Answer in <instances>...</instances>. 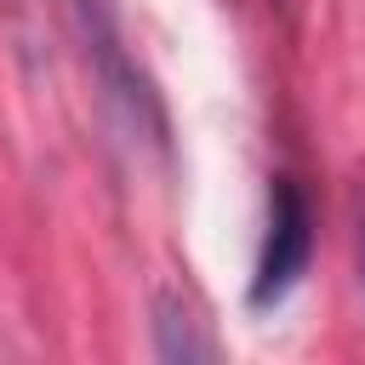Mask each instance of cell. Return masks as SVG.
Returning <instances> with one entry per match:
<instances>
[{
  "mask_svg": "<svg viewBox=\"0 0 365 365\" xmlns=\"http://www.w3.org/2000/svg\"><path fill=\"white\" fill-rule=\"evenodd\" d=\"M308 257H314V211H308V194L291 177H274V188H268V228H262L257 274H251V302L257 308L285 302L302 285Z\"/></svg>",
  "mask_w": 365,
  "mask_h": 365,
  "instance_id": "6da1fadb",
  "label": "cell"
},
{
  "mask_svg": "<svg viewBox=\"0 0 365 365\" xmlns=\"http://www.w3.org/2000/svg\"><path fill=\"white\" fill-rule=\"evenodd\" d=\"M154 325H160V354H165V359H211V354H217L211 336H194L200 319L182 314L171 297H160V319H154Z\"/></svg>",
  "mask_w": 365,
  "mask_h": 365,
  "instance_id": "7a4b0ae2",
  "label": "cell"
},
{
  "mask_svg": "<svg viewBox=\"0 0 365 365\" xmlns=\"http://www.w3.org/2000/svg\"><path fill=\"white\" fill-rule=\"evenodd\" d=\"M359 279H365V228H359Z\"/></svg>",
  "mask_w": 365,
  "mask_h": 365,
  "instance_id": "3957f363",
  "label": "cell"
}]
</instances>
